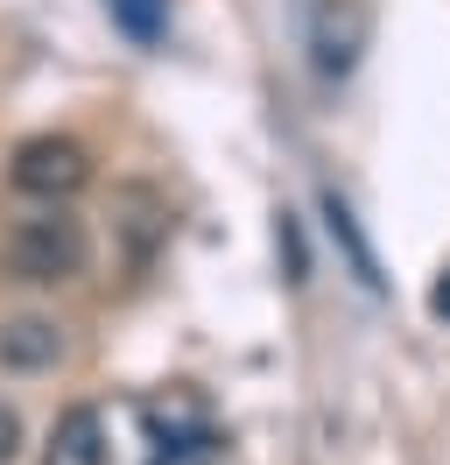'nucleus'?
Segmentation results:
<instances>
[{
  "label": "nucleus",
  "instance_id": "obj_1",
  "mask_svg": "<svg viewBox=\"0 0 450 465\" xmlns=\"http://www.w3.org/2000/svg\"><path fill=\"white\" fill-rule=\"evenodd\" d=\"M0 262L22 282H78L84 262H92V232H84V219L71 204H43V212H28V219L7 226Z\"/></svg>",
  "mask_w": 450,
  "mask_h": 465
},
{
  "label": "nucleus",
  "instance_id": "obj_2",
  "mask_svg": "<svg viewBox=\"0 0 450 465\" xmlns=\"http://www.w3.org/2000/svg\"><path fill=\"white\" fill-rule=\"evenodd\" d=\"M7 183H15L22 198L64 204V198H78L84 183H92V155H84L71 134H35V142L15 148V163H7Z\"/></svg>",
  "mask_w": 450,
  "mask_h": 465
},
{
  "label": "nucleus",
  "instance_id": "obj_3",
  "mask_svg": "<svg viewBox=\"0 0 450 465\" xmlns=\"http://www.w3.org/2000/svg\"><path fill=\"white\" fill-rule=\"evenodd\" d=\"M373 43V0H317L309 7V64L324 78H352Z\"/></svg>",
  "mask_w": 450,
  "mask_h": 465
},
{
  "label": "nucleus",
  "instance_id": "obj_4",
  "mask_svg": "<svg viewBox=\"0 0 450 465\" xmlns=\"http://www.w3.org/2000/svg\"><path fill=\"white\" fill-rule=\"evenodd\" d=\"M112 212H120V226L134 232V247H127V262L148 268L155 262V247L169 240V204L148 191V183H127V191H112Z\"/></svg>",
  "mask_w": 450,
  "mask_h": 465
},
{
  "label": "nucleus",
  "instance_id": "obj_5",
  "mask_svg": "<svg viewBox=\"0 0 450 465\" xmlns=\"http://www.w3.org/2000/svg\"><path fill=\"white\" fill-rule=\"evenodd\" d=\"M43 465H106V416L92 402L64 409L50 430V451H43Z\"/></svg>",
  "mask_w": 450,
  "mask_h": 465
},
{
  "label": "nucleus",
  "instance_id": "obj_6",
  "mask_svg": "<svg viewBox=\"0 0 450 465\" xmlns=\"http://www.w3.org/2000/svg\"><path fill=\"white\" fill-rule=\"evenodd\" d=\"M64 360V331L50 318H7L0 324V367H15V374H43Z\"/></svg>",
  "mask_w": 450,
  "mask_h": 465
},
{
  "label": "nucleus",
  "instance_id": "obj_7",
  "mask_svg": "<svg viewBox=\"0 0 450 465\" xmlns=\"http://www.w3.org/2000/svg\"><path fill=\"white\" fill-rule=\"evenodd\" d=\"M324 219H331V240L345 247V254H352V275H359L366 290L380 296L387 282H380V262H373V247H366V232H359V219H352V204L338 198V191H324Z\"/></svg>",
  "mask_w": 450,
  "mask_h": 465
},
{
  "label": "nucleus",
  "instance_id": "obj_8",
  "mask_svg": "<svg viewBox=\"0 0 450 465\" xmlns=\"http://www.w3.org/2000/svg\"><path fill=\"white\" fill-rule=\"evenodd\" d=\"M112 7V22L134 35V43H162V29H169V0H106Z\"/></svg>",
  "mask_w": 450,
  "mask_h": 465
},
{
  "label": "nucleus",
  "instance_id": "obj_9",
  "mask_svg": "<svg viewBox=\"0 0 450 465\" xmlns=\"http://www.w3.org/2000/svg\"><path fill=\"white\" fill-rule=\"evenodd\" d=\"M155 465H225V444H219V430H197V437L162 444V451H155Z\"/></svg>",
  "mask_w": 450,
  "mask_h": 465
},
{
  "label": "nucleus",
  "instance_id": "obj_10",
  "mask_svg": "<svg viewBox=\"0 0 450 465\" xmlns=\"http://www.w3.org/2000/svg\"><path fill=\"white\" fill-rule=\"evenodd\" d=\"M15 451H22V416H15V409L0 402V465L15 459Z\"/></svg>",
  "mask_w": 450,
  "mask_h": 465
},
{
  "label": "nucleus",
  "instance_id": "obj_11",
  "mask_svg": "<svg viewBox=\"0 0 450 465\" xmlns=\"http://www.w3.org/2000/svg\"><path fill=\"white\" fill-rule=\"evenodd\" d=\"M281 254H289V282H303V240H296V219H281Z\"/></svg>",
  "mask_w": 450,
  "mask_h": 465
},
{
  "label": "nucleus",
  "instance_id": "obj_12",
  "mask_svg": "<svg viewBox=\"0 0 450 465\" xmlns=\"http://www.w3.org/2000/svg\"><path fill=\"white\" fill-rule=\"evenodd\" d=\"M429 311H436V318H450V268L436 275V290H429Z\"/></svg>",
  "mask_w": 450,
  "mask_h": 465
}]
</instances>
